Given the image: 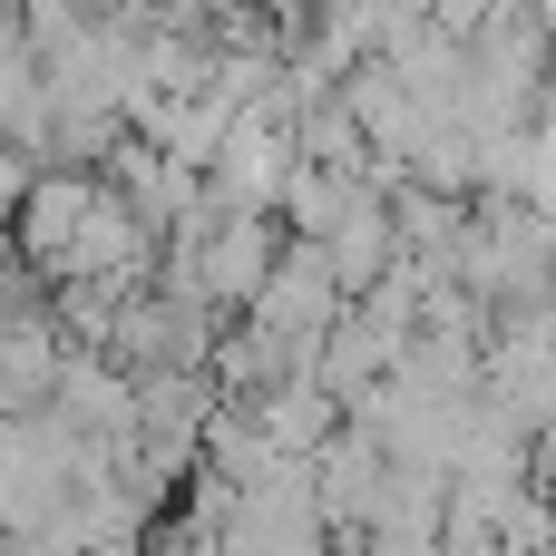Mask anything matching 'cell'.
I'll return each instance as SVG.
<instances>
[{
	"mask_svg": "<svg viewBox=\"0 0 556 556\" xmlns=\"http://www.w3.org/2000/svg\"><path fill=\"white\" fill-rule=\"evenodd\" d=\"M332 313H342V283H332L323 244H313V235H283L274 264H264V283L244 293V323H264L274 342H293V362H313V332H323Z\"/></svg>",
	"mask_w": 556,
	"mask_h": 556,
	"instance_id": "obj_1",
	"label": "cell"
},
{
	"mask_svg": "<svg viewBox=\"0 0 556 556\" xmlns=\"http://www.w3.org/2000/svg\"><path fill=\"white\" fill-rule=\"evenodd\" d=\"M0 10H10V0H0Z\"/></svg>",
	"mask_w": 556,
	"mask_h": 556,
	"instance_id": "obj_4",
	"label": "cell"
},
{
	"mask_svg": "<svg viewBox=\"0 0 556 556\" xmlns=\"http://www.w3.org/2000/svg\"><path fill=\"white\" fill-rule=\"evenodd\" d=\"M244 420L264 430V450H293V459H313L323 440H332V420H342V401L313 381V371H274L264 391H244Z\"/></svg>",
	"mask_w": 556,
	"mask_h": 556,
	"instance_id": "obj_3",
	"label": "cell"
},
{
	"mask_svg": "<svg viewBox=\"0 0 556 556\" xmlns=\"http://www.w3.org/2000/svg\"><path fill=\"white\" fill-rule=\"evenodd\" d=\"M274 244H283L274 215H205V225L186 235V254H195V293H205L215 313H244V293L264 283Z\"/></svg>",
	"mask_w": 556,
	"mask_h": 556,
	"instance_id": "obj_2",
	"label": "cell"
}]
</instances>
